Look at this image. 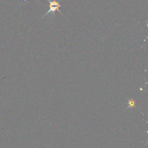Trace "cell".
I'll return each instance as SVG.
<instances>
[{
	"mask_svg": "<svg viewBox=\"0 0 148 148\" xmlns=\"http://www.w3.org/2000/svg\"><path fill=\"white\" fill-rule=\"evenodd\" d=\"M128 107L127 108H133L134 106H135V101L132 99H130L128 101Z\"/></svg>",
	"mask_w": 148,
	"mask_h": 148,
	"instance_id": "2",
	"label": "cell"
},
{
	"mask_svg": "<svg viewBox=\"0 0 148 148\" xmlns=\"http://www.w3.org/2000/svg\"><path fill=\"white\" fill-rule=\"evenodd\" d=\"M49 3V10H48V12H47L44 16H43V17L42 18H43L45 17H46V15L49 14H54L55 12L56 11H58L59 13H60V14H61L64 17H65L66 18V17L61 13V12L59 10V8L60 7L62 6L61 5H60V3L57 1V0H47Z\"/></svg>",
	"mask_w": 148,
	"mask_h": 148,
	"instance_id": "1",
	"label": "cell"
}]
</instances>
